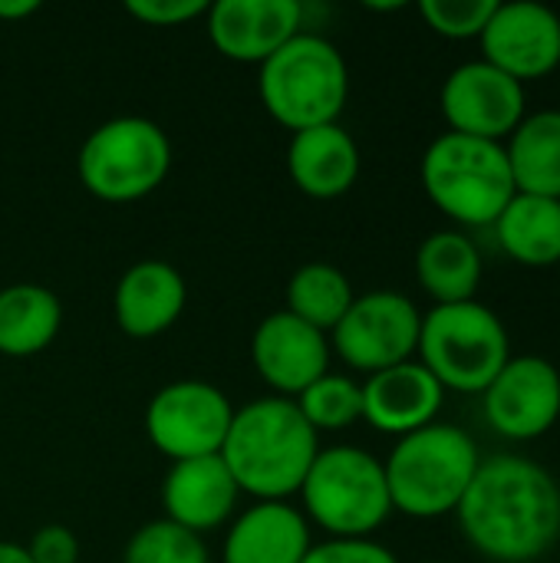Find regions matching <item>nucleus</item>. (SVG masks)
I'll list each match as a JSON object with an SVG mask.
<instances>
[{"label":"nucleus","instance_id":"nucleus-1","mask_svg":"<svg viewBox=\"0 0 560 563\" xmlns=\"http://www.w3.org/2000/svg\"><path fill=\"white\" fill-rule=\"evenodd\" d=\"M455 518L469 548L485 561H541L560 541V482L528 455L482 459Z\"/></svg>","mask_w":560,"mask_h":563},{"label":"nucleus","instance_id":"nucleus-2","mask_svg":"<svg viewBox=\"0 0 560 563\" xmlns=\"http://www.w3.org/2000/svg\"><path fill=\"white\" fill-rule=\"evenodd\" d=\"M317 452L320 435L300 416L297 402L267 396L234 409L218 455L241 495L257 501H287L300 492Z\"/></svg>","mask_w":560,"mask_h":563},{"label":"nucleus","instance_id":"nucleus-3","mask_svg":"<svg viewBox=\"0 0 560 563\" xmlns=\"http://www.w3.org/2000/svg\"><path fill=\"white\" fill-rule=\"evenodd\" d=\"M479 465L482 452L459 426L432 422L413 435H403L383 462L393 511L419 521L455 515Z\"/></svg>","mask_w":560,"mask_h":563},{"label":"nucleus","instance_id":"nucleus-4","mask_svg":"<svg viewBox=\"0 0 560 563\" xmlns=\"http://www.w3.org/2000/svg\"><path fill=\"white\" fill-rule=\"evenodd\" d=\"M257 92L274 122L304 132L340 119L350 99V69L327 36L300 30L261 63Z\"/></svg>","mask_w":560,"mask_h":563},{"label":"nucleus","instance_id":"nucleus-5","mask_svg":"<svg viewBox=\"0 0 560 563\" xmlns=\"http://www.w3.org/2000/svg\"><path fill=\"white\" fill-rule=\"evenodd\" d=\"M429 201L462 228H492L518 195L505 142L442 132L422 155Z\"/></svg>","mask_w":560,"mask_h":563},{"label":"nucleus","instance_id":"nucleus-6","mask_svg":"<svg viewBox=\"0 0 560 563\" xmlns=\"http://www.w3.org/2000/svg\"><path fill=\"white\" fill-rule=\"evenodd\" d=\"M416 353L446 393L482 396L512 360V340L492 307L479 300L439 303L422 313Z\"/></svg>","mask_w":560,"mask_h":563},{"label":"nucleus","instance_id":"nucleus-7","mask_svg":"<svg viewBox=\"0 0 560 563\" xmlns=\"http://www.w3.org/2000/svg\"><path fill=\"white\" fill-rule=\"evenodd\" d=\"M297 495L304 518L330 538H373L393 515L386 468L360 445L320 449Z\"/></svg>","mask_w":560,"mask_h":563},{"label":"nucleus","instance_id":"nucleus-8","mask_svg":"<svg viewBox=\"0 0 560 563\" xmlns=\"http://www.w3.org/2000/svg\"><path fill=\"white\" fill-rule=\"evenodd\" d=\"M79 181L109 205H129L152 195L172 168L165 129L145 115H119L89 132L76 158Z\"/></svg>","mask_w":560,"mask_h":563},{"label":"nucleus","instance_id":"nucleus-9","mask_svg":"<svg viewBox=\"0 0 560 563\" xmlns=\"http://www.w3.org/2000/svg\"><path fill=\"white\" fill-rule=\"evenodd\" d=\"M422 313L399 290L360 294L343 320L330 330V350L366 376L409 363L419 346Z\"/></svg>","mask_w":560,"mask_h":563},{"label":"nucleus","instance_id":"nucleus-10","mask_svg":"<svg viewBox=\"0 0 560 563\" xmlns=\"http://www.w3.org/2000/svg\"><path fill=\"white\" fill-rule=\"evenodd\" d=\"M234 419L228 396L201 379H178L162 386L145 409L149 442L172 462L218 455Z\"/></svg>","mask_w":560,"mask_h":563},{"label":"nucleus","instance_id":"nucleus-11","mask_svg":"<svg viewBox=\"0 0 560 563\" xmlns=\"http://www.w3.org/2000/svg\"><path fill=\"white\" fill-rule=\"evenodd\" d=\"M439 109L449 122V132L505 142L528 115V96L525 86L508 73L485 59H469L446 76L439 89Z\"/></svg>","mask_w":560,"mask_h":563},{"label":"nucleus","instance_id":"nucleus-12","mask_svg":"<svg viewBox=\"0 0 560 563\" xmlns=\"http://www.w3.org/2000/svg\"><path fill=\"white\" fill-rule=\"evenodd\" d=\"M485 422L508 442H535L560 419V369L535 353L512 356L482 393Z\"/></svg>","mask_w":560,"mask_h":563},{"label":"nucleus","instance_id":"nucleus-13","mask_svg":"<svg viewBox=\"0 0 560 563\" xmlns=\"http://www.w3.org/2000/svg\"><path fill=\"white\" fill-rule=\"evenodd\" d=\"M479 43L482 59L521 86L528 79H545L560 66V13L531 0H498Z\"/></svg>","mask_w":560,"mask_h":563},{"label":"nucleus","instance_id":"nucleus-14","mask_svg":"<svg viewBox=\"0 0 560 563\" xmlns=\"http://www.w3.org/2000/svg\"><path fill=\"white\" fill-rule=\"evenodd\" d=\"M251 363L281 399H297L310 383L330 373V340L294 313L277 310L257 323Z\"/></svg>","mask_w":560,"mask_h":563},{"label":"nucleus","instance_id":"nucleus-15","mask_svg":"<svg viewBox=\"0 0 560 563\" xmlns=\"http://www.w3.org/2000/svg\"><path fill=\"white\" fill-rule=\"evenodd\" d=\"M215 49L234 63H264L304 26L297 0H218L205 13Z\"/></svg>","mask_w":560,"mask_h":563},{"label":"nucleus","instance_id":"nucleus-16","mask_svg":"<svg viewBox=\"0 0 560 563\" xmlns=\"http://www.w3.org/2000/svg\"><path fill=\"white\" fill-rule=\"evenodd\" d=\"M442 402L446 389L419 360L380 369L363 383V422L383 435L403 439L432 426L442 412Z\"/></svg>","mask_w":560,"mask_h":563},{"label":"nucleus","instance_id":"nucleus-17","mask_svg":"<svg viewBox=\"0 0 560 563\" xmlns=\"http://www.w3.org/2000/svg\"><path fill=\"white\" fill-rule=\"evenodd\" d=\"M238 498H241V492H238L228 465L221 462V455L172 462V468L162 482L165 521H172L198 538L228 525Z\"/></svg>","mask_w":560,"mask_h":563},{"label":"nucleus","instance_id":"nucleus-18","mask_svg":"<svg viewBox=\"0 0 560 563\" xmlns=\"http://www.w3.org/2000/svg\"><path fill=\"white\" fill-rule=\"evenodd\" d=\"M188 303V284L178 267L168 261H139L132 264L112 294V313L125 336L132 340H152L175 327V320L185 313Z\"/></svg>","mask_w":560,"mask_h":563},{"label":"nucleus","instance_id":"nucleus-19","mask_svg":"<svg viewBox=\"0 0 560 563\" xmlns=\"http://www.w3.org/2000/svg\"><path fill=\"white\" fill-rule=\"evenodd\" d=\"M310 521L290 501H257L241 511L221 548V563H304Z\"/></svg>","mask_w":560,"mask_h":563},{"label":"nucleus","instance_id":"nucleus-20","mask_svg":"<svg viewBox=\"0 0 560 563\" xmlns=\"http://www.w3.org/2000/svg\"><path fill=\"white\" fill-rule=\"evenodd\" d=\"M287 172L304 195L317 201H330L356 185L360 148L340 122L314 125L294 132L287 145Z\"/></svg>","mask_w":560,"mask_h":563},{"label":"nucleus","instance_id":"nucleus-21","mask_svg":"<svg viewBox=\"0 0 560 563\" xmlns=\"http://www.w3.org/2000/svg\"><path fill=\"white\" fill-rule=\"evenodd\" d=\"M482 254L465 231H436L416 251V280L439 303L475 300L482 284Z\"/></svg>","mask_w":560,"mask_h":563},{"label":"nucleus","instance_id":"nucleus-22","mask_svg":"<svg viewBox=\"0 0 560 563\" xmlns=\"http://www.w3.org/2000/svg\"><path fill=\"white\" fill-rule=\"evenodd\" d=\"M502 251L525 267L560 264V201L541 195H515L492 224Z\"/></svg>","mask_w":560,"mask_h":563},{"label":"nucleus","instance_id":"nucleus-23","mask_svg":"<svg viewBox=\"0 0 560 563\" xmlns=\"http://www.w3.org/2000/svg\"><path fill=\"white\" fill-rule=\"evenodd\" d=\"M515 188L560 201V109H541L521 119L505 139Z\"/></svg>","mask_w":560,"mask_h":563},{"label":"nucleus","instance_id":"nucleus-24","mask_svg":"<svg viewBox=\"0 0 560 563\" xmlns=\"http://www.w3.org/2000/svg\"><path fill=\"white\" fill-rule=\"evenodd\" d=\"M63 327V303L40 284H10L0 290V353L23 360L43 353Z\"/></svg>","mask_w":560,"mask_h":563},{"label":"nucleus","instance_id":"nucleus-25","mask_svg":"<svg viewBox=\"0 0 560 563\" xmlns=\"http://www.w3.org/2000/svg\"><path fill=\"white\" fill-rule=\"evenodd\" d=\"M356 294L350 277L327 261L304 264L300 271H294L287 284V313H294L297 320L310 323L320 333H330L343 320Z\"/></svg>","mask_w":560,"mask_h":563},{"label":"nucleus","instance_id":"nucleus-26","mask_svg":"<svg viewBox=\"0 0 560 563\" xmlns=\"http://www.w3.org/2000/svg\"><path fill=\"white\" fill-rule=\"evenodd\" d=\"M294 402L317 435L350 429L363 419V386L343 373H323Z\"/></svg>","mask_w":560,"mask_h":563},{"label":"nucleus","instance_id":"nucleus-27","mask_svg":"<svg viewBox=\"0 0 560 563\" xmlns=\"http://www.w3.org/2000/svg\"><path fill=\"white\" fill-rule=\"evenodd\" d=\"M122 563H211V558L198 534L158 518L129 538Z\"/></svg>","mask_w":560,"mask_h":563},{"label":"nucleus","instance_id":"nucleus-28","mask_svg":"<svg viewBox=\"0 0 560 563\" xmlns=\"http://www.w3.org/2000/svg\"><path fill=\"white\" fill-rule=\"evenodd\" d=\"M498 0H422L419 16L446 40H479Z\"/></svg>","mask_w":560,"mask_h":563},{"label":"nucleus","instance_id":"nucleus-29","mask_svg":"<svg viewBox=\"0 0 560 563\" xmlns=\"http://www.w3.org/2000/svg\"><path fill=\"white\" fill-rule=\"evenodd\" d=\"M304 563H399L396 554L373 538H330L314 544Z\"/></svg>","mask_w":560,"mask_h":563},{"label":"nucleus","instance_id":"nucleus-30","mask_svg":"<svg viewBox=\"0 0 560 563\" xmlns=\"http://www.w3.org/2000/svg\"><path fill=\"white\" fill-rule=\"evenodd\" d=\"M125 10L149 26H178L208 13V0H125Z\"/></svg>","mask_w":560,"mask_h":563},{"label":"nucleus","instance_id":"nucleus-31","mask_svg":"<svg viewBox=\"0 0 560 563\" xmlns=\"http://www.w3.org/2000/svg\"><path fill=\"white\" fill-rule=\"evenodd\" d=\"M26 551L33 563H79V538L66 525H43Z\"/></svg>","mask_w":560,"mask_h":563},{"label":"nucleus","instance_id":"nucleus-32","mask_svg":"<svg viewBox=\"0 0 560 563\" xmlns=\"http://www.w3.org/2000/svg\"><path fill=\"white\" fill-rule=\"evenodd\" d=\"M36 10H40L36 0H3L0 3V20H20V16H30Z\"/></svg>","mask_w":560,"mask_h":563},{"label":"nucleus","instance_id":"nucleus-33","mask_svg":"<svg viewBox=\"0 0 560 563\" xmlns=\"http://www.w3.org/2000/svg\"><path fill=\"white\" fill-rule=\"evenodd\" d=\"M0 563H33L26 544H13V541H0Z\"/></svg>","mask_w":560,"mask_h":563},{"label":"nucleus","instance_id":"nucleus-34","mask_svg":"<svg viewBox=\"0 0 560 563\" xmlns=\"http://www.w3.org/2000/svg\"><path fill=\"white\" fill-rule=\"evenodd\" d=\"M370 10H403V3H366Z\"/></svg>","mask_w":560,"mask_h":563},{"label":"nucleus","instance_id":"nucleus-35","mask_svg":"<svg viewBox=\"0 0 560 563\" xmlns=\"http://www.w3.org/2000/svg\"><path fill=\"white\" fill-rule=\"evenodd\" d=\"M79 563H83V561H79Z\"/></svg>","mask_w":560,"mask_h":563}]
</instances>
